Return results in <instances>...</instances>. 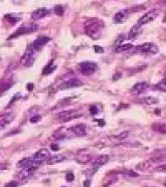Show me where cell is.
Listing matches in <instances>:
<instances>
[{
  "label": "cell",
  "mask_w": 166,
  "mask_h": 187,
  "mask_svg": "<svg viewBox=\"0 0 166 187\" xmlns=\"http://www.w3.org/2000/svg\"><path fill=\"white\" fill-rule=\"evenodd\" d=\"M104 29V23L102 20L97 18L89 19L85 23V31L92 39L97 40L102 36V32Z\"/></svg>",
  "instance_id": "1"
},
{
  "label": "cell",
  "mask_w": 166,
  "mask_h": 187,
  "mask_svg": "<svg viewBox=\"0 0 166 187\" xmlns=\"http://www.w3.org/2000/svg\"><path fill=\"white\" fill-rule=\"evenodd\" d=\"M38 28V26L36 24L34 23H26L24 24V25L20 26L19 28L16 30L13 34H11L9 37H8V39H12V38H15V37H18L20 36V35H23V34H28V33H31V32H34L36 31Z\"/></svg>",
  "instance_id": "2"
},
{
  "label": "cell",
  "mask_w": 166,
  "mask_h": 187,
  "mask_svg": "<svg viewBox=\"0 0 166 187\" xmlns=\"http://www.w3.org/2000/svg\"><path fill=\"white\" fill-rule=\"evenodd\" d=\"M79 116H81V114H79L76 110H66V111L60 112L57 115V121L60 123H66L70 121L76 119Z\"/></svg>",
  "instance_id": "3"
},
{
  "label": "cell",
  "mask_w": 166,
  "mask_h": 187,
  "mask_svg": "<svg viewBox=\"0 0 166 187\" xmlns=\"http://www.w3.org/2000/svg\"><path fill=\"white\" fill-rule=\"evenodd\" d=\"M159 14V10L156 9V8H154V9H151L150 11H148L147 13H145L143 16H141L139 18V20H138V25L139 26H142V25H145V24H147L149 22H151V21H153L155 18L158 16Z\"/></svg>",
  "instance_id": "4"
},
{
  "label": "cell",
  "mask_w": 166,
  "mask_h": 187,
  "mask_svg": "<svg viewBox=\"0 0 166 187\" xmlns=\"http://www.w3.org/2000/svg\"><path fill=\"white\" fill-rule=\"evenodd\" d=\"M98 70V65L93 62H83L80 64V71L85 76H91Z\"/></svg>",
  "instance_id": "5"
},
{
  "label": "cell",
  "mask_w": 166,
  "mask_h": 187,
  "mask_svg": "<svg viewBox=\"0 0 166 187\" xmlns=\"http://www.w3.org/2000/svg\"><path fill=\"white\" fill-rule=\"evenodd\" d=\"M34 53L35 50L33 49V47L30 45L28 47L26 48L25 53L22 56L21 59H20V62L23 65H25V67H30V65H32L33 64V60H34Z\"/></svg>",
  "instance_id": "6"
},
{
  "label": "cell",
  "mask_w": 166,
  "mask_h": 187,
  "mask_svg": "<svg viewBox=\"0 0 166 187\" xmlns=\"http://www.w3.org/2000/svg\"><path fill=\"white\" fill-rule=\"evenodd\" d=\"M137 50L145 54H156L158 53V47L152 42H145L137 46Z\"/></svg>",
  "instance_id": "7"
},
{
  "label": "cell",
  "mask_w": 166,
  "mask_h": 187,
  "mask_svg": "<svg viewBox=\"0 0 166 187\" xmlns=\"http://www.w3.org/2000/svg\"><path fill=\"white\" fill-rule=\"evenodd\" d=\"M82 85H83V82L80 81L79 79L71 78L70 79H68V81L63 82V84H60L59 89L60 90H68V89H73V88L81 87Z\"/></svg>",
  "instance_id": "8"
},
{
  "label": "cell",
  "mask_w": 166,
  "mask_h": 187,
  "mask_svg": "<svg viewBox=\"0 0 166 187\" xmlns=\"http://www.w3.org/2000/svg\"><path fill=\"white\" fill-rule=\"evenodd\" d=\"M131 13H132L131 8H129V9H123V10H120V11H118L114 15V21H115V23H123L124 21H126L127 19L129 18V16H130V14H131Z\"/></svg>",
  "instance_id": "9"
},
{
  "label": "cell",
  "mask_w": 166,
  "mask_h": 187,
  "mask_svg": "<svg viewBox=\"0 0 166 187\" xmlns=\"http://www.w3.org/2000/svg\"><path fill=\"white\" fill-rule=\"evenodd\" d=\"M49 39H51V38H49L48 36H46V35H41V36H38L36 39L33 41V42L31 43V46L35 51H38L48 42Z\"/></svg>",
  "instance_id": "10"
},
{
  "label": "cell",
  "mask_w": 166,
  "mask_h": 187,
  "mask_svg": "<svg viewBox=\"0 0 166 187\" xmlns=\"http://www.w3.org/2000/svg\"><path fill=\"white\" fill-rule=\"evenodd\" d=\"M108 161H109V156L108 155H101V156H99L98 158H96V160L94 161L92 164V168H91L92 173H95L100 167L105 165Z\"/></svg>",
  "instance_id": "11"
},
{
  "label": "cell",
  "mask_w": 166,
  "mask_h": 187,
  "mask_svg": "<svg viewBox=\"0 0 166 187\" xmlns=\"http://www.w3.org/2000/svg\"><path fill=\"white\" fill-rule=\"evenodd\" d=\"M42 163V162H38V161H35L33 160V159H30V158H25V159H22L21 161L18 162V166L19 167H28V168H34L36 169L38 166H40V164Z\"/></svg>",
  "instance_id": "12"
},
{
  "label": "cell",
  "mask_w": 166,
  "mask_h": 187,
  "mask_svg": "<svg viewBox=\"0 0 166 187\" xmlns=\"http://www.w3.org/2000/svg\"><path fill=\"white\" fill-rule=\"evenodd\" d=\"M147 88H148V85L146 84L145 82H137V84L134 85L131 89V93L133 94V95H137V96L141 95V94H143L146 90H147Z\"/></svg>",
  "instance_id": "13"
},
{
  "label": "cell",
  "mask_w": 166,
  "mask_h": 187,
  "mask_svg": "<svg viewBox=\"0 0 166 187\" xmlns=\"http://www.w3.org/2000/svg\"><path fill=\"white\" fill-rule=\"evenodd\" d=\"M49 13V10L46 9V8H38L35 11L32 12L31 14V19L32 20H39V19L45 17L46 15H48Z\"/></svg>",
  "instance_id": "14"
},
{
  "label": "cell",
  "mask_w": 166,
  "mask_h": 187,
  "mask_svg": "<svg viewBox=\"0 0 166 187\" xmlns=\"http://www.w3.org/2000/svg\"><path fill=\"white\" fill-rule=\"evenodd\" d=\"M48 158H49L48 150L40 149L34 154V156H33L32 159L33 160H35V161H38V162H43L44 160H46V159H48Z\"/></svg>",
  "instance_id": "15"
},
{
  "label": "cell",
  "mask_w": 166,
  "mask_h": 187,
  "mask_svg": "<svg viewBox=\"0 0 166 187\" xmlns=\"http://www.w3.org/2000/svg\"><path fill=\"white\" fill-rule=\"evenodd\" d=\"M71 130L74 132V134H76L77 136H86L87 135V126L85 124H77L74 125V127L71 128Z\"/></svg>",
  "instance_id": "16"
},
{
  "label": "cell",
  "mask_w": 166,
  "mask_h": 187,
  "mask_svg": "<svg viewBox=\"0 0 166 187\" xmlns=\"http://www.w3.org/2000/svg\"><path fill=\"white\" fill-rule=\"evenodd\" d=\"M13 120V116L9 113L0 115V128H4L7 124H9Z\"/></svg>",
  "instance_id": "17"
},
{
  "label": "cell",
  "mask_w": 166,
  "mask_h": 187,
  "mask_svg": "<svg viewBox=\"0 0 166 187\" xmlns=\"http://www.w3.org/2000/svg\"><path fill=\"white\" fill-rule=\"evenodd\" d=\"M34 168H28V167H23L22 170L19 172V178L21 179H25V178H28L30 176H32V174L34 173Z\"/></svg>",
  "instance_id": "18"
},
{
  "label": "cell",
  "mask_w": 166,
  "mask_h": 187,
  "mask_svg": "<svg viewBox=\"0 0 166 187\" xmlns=\"http://www.w3.org/2000/svg\"><path fill=\"white\" fill-rule=\"evenodd\" d=\"M66 157L63 155H54V156H51V157H49L48 159V164L49 165H54V164H57V163H60V162L65 161Z\"/></svg>",
  "instance_id": "19"
},
{
  "label": "cell",
  "mask_w": 166,
  "mask_h": 187,
  "mask_svg": "<svg viewBox=\"0 0 166 187\" xmlns=\"http://www.w3.org/2000/svg\"><path fill=\"white\" fill-rule=\"evenodd\" d=\"M21 18L20 14H17V13H10V14L5 15V20H7V22H10L12 24H14L16 22H18Z\"/></svg>",
  "instance_id": "20"
},
{
  "label": "cell",
  "mask_w": 166,
  "mask_h": 187,
  "mask_svg": "<svg viewBox=\"0 0 166 187\" xmlns=\"http://www.w3.org/2000/svg\"><path fill=\"white\" fill-rule=\"evenodd\" d=\"M141 32V26H139L138 24H136L135 26H133L131 30L129 31V33H128V39H133V38H135L137 36L138 34H139Z\"/></svg>",
  "instance_id": "21"
},
{
  "label": "cell",
  "mask_w": 166,
  "mask_h": 187,
  "mask_svg": "<svg viewBox=\"0 0 166 187\" xmlns=\"http://www.w3.org/2000/svg\"><path fill=\"white\" fill-rule=\"evenodd\" d=\"M57 68L55 65H54V62L51 60V62H48V65H46V67L43 68V71H42V75L43 76H48L51 75V73H54V70Z\"/></svg>",
  "instance_id": "22"
},
{
  "label": "cell",
  "mask_w": 166,
  "mask_h": 187,
  "mask_svg": "<svg viewBox=\"0 0 166 187\" xmlns=\"http://www.w3.org/2000/svg\"><path fill=\"white\" fill-rule=\"evenodd\" d=\"M158 99L153 97H145L140 100V103L146 104V105H156V104H158Z\"/></svg>",
  "instance_id": "23"
},
{
  "label": "cell",
  "mask_w": 166,
  "mask_h": 187,
  "mask_svg": "<svg viewBox=\"0 0 166 187\" xmlns=\"http://www.w3.org/2000/svg\"><path fill=\"white\" fill-rule=\"evenodd\" d=\"M133 47V45L131 43H127V45H124V43H121V45H118L117 47H116V51H127L130 50Z\"/></svg>",
  "instance_id": "24"
},
{
  "label": "cell",
  "mask_w": 166,
  "mask_h": 187,
  "mask_svg": "<svg viewBox=\"0 0 166 187\" xmlns=\"http://www.w3.org/2000/svg\"><path fill=\"white\" fill-rule=\"evenodd\" d=\"M156 88L160 91H166V78L162 79L161 81L156 85Z\"/></svg>",
  "instance_id": "25"
},
{
  "label": "cell",
  "mask_w": 166,
  "mask_h": 187,
  "mask_svg": "<svg viewBox=\"0 0 166 187\" xmlns=\"http://www.w3.org/2000/svg\"><path fill=\"white\" fill-rule=\"evenodd\" d=\"M156 126L157 127L153 126V129L155 131L160 132V133H163V134H166V125H156Z\"/></svg>",
  "instance_id": "26"
},
{
  "label": "cell",
  "mask_w": 166,
  "mask_h": 187,
  "mask_svg": "<svg viewBox=\"0 0 166 187\" xmlns=\"http://www.w3.org/2000/svg\"><path fill=\"white\" fill-rule=\"evenodd\" d=\"M54 12H55V14L62 16L63 14V7L62 6V5H57L54 8Z\"/></svg>",
  "instance_id": "27"
},
{
  "label": "cell",
  "mask_w": 166,
  "mask_h": 187,
  "mask_svg": "<svg viewBox=\"0 0 166 187\" xmlns=\"http://www.w3.org/2000/svg\"><path fill=\"white\" fill-rule=\"evenodd\" d=\"M66 181H68V182H71V181H73L74 179V175L73 174V173H68V174H66Z\"/></svg>",
  "instance_id": "28"
},
{
  "label": "cell",
  "mask_w": 166,
  "mask_h": 187,
  "mask_svg": "<svg viewBox=\"0 0 166 187\" xmlns=\"http://www.w3.org/2000/svg\"><path fill=\"white\" fill-rule=\"evenodd\" d=\"M156 170L159 172H166V164H163V165H160V166H157L156 167Z\"/></svg>",
  "instance_id": "29"
},
{
  "label": "cell",
  "mask_w": 166,
  "mask_h": 187,
  "mask_svg": "<svg viewBox=\"0 0 166 187\" xmlns=\"http://www.w3.org/2000/svg\"><path fill=\"white\" fill-rule=\"evenodd\" d=\"M18 186V183L16 182V181H10V182H8L5 187H17Z\"/></svg>",
  "instance_id": "30"
},
{
  "label": "cell",
  "mask_w": 166,
  "mask_h": 187,
  "mask_svg": "<svg viewBox=\"0 0 166 187\" xmlns=\"http://www.w3.org/2000/svg\"><path fill=\"white\" fill-rule=\"evenodd\" d=\"M94 49H95V51L97 53H104V48H102L101 46L95 45V46H94Z\"/></svg>",
  "instance_id": "31"
},
{
  "label": "cell",
  "mask_w": 166,
  "mask_h": 187,
  "mask_svg": "<svg viewBox=\"0 0 166 187\" xmlns=\"http://www.w3.org/2000/svg\"><path fill=\"white\" fill-rule=\"evenodd\" d=\"M90 112H91V114H92V115H96L99 111H98V108H97L96 106H91Z\"/></svg>",
  "instance_id": "32"
},
{
  "label": "cell",
  "mask_w": 166,
  "mask_h": 187,
  "mask_svg": "<svg viewBox=\"0 0 166 187\" xmlns=\"http://www.w3.org/2000/svg\"><path fill=\"white\" fill-rule=\"evenodd\" d=\"M127 173V175H129V176H131V177H138L139 176V174L136 172H134V171H131V170H129V171H126Z\"/></svg>",
  "instance_id": "33"
},
{
  "label": "cell",
  "mask_w": 166,
  "mask_h": 187,
  "mask_svg": "<svg viewBox=\"0 0 166 187\" xmlns=\"http://www.w3.org/2000/svg\"><path fill=\"white\" fill-rule=\"evenodd\" d=\"M20 97H21V95H20V94H19V93H17V95H15L14 97H13L12 99H11V101H10V104H13V103H14L15 101H17L18 99L20 98Z\"/></svg>",
  "instance_id": "34"
},
{
  "label": "cell",
  "mask_w": 166,
  "mask_h": 187,
  "mask_svg": "<svg viewBox=\"0 0 166 187\" xmlns=\"http://www.w3.org/2000/svg\"><path fill=\"white\" fill-rule=\"evenodd\" d=\"M39 120H40V116H33L31 119H30V122L31 123H37Z\"/></svg>",
  "instance_id": "35"
},
{
  "label": "cell",
  "mask_w": 166,
  "mask_h": 187,
  "mask_svg": "<svg viewBox=\"0 0 166 187\" xmlns=\"http://www.w3.org/2000/svg\"><path fill=\"white\" fill-rule=\"evenodd\" d=\"M127 136H128V132H123V133H121V135H118V138L123 139V138H126Z\"/></svg>",
  "instance_id": "36"
},
{
  "label": "cell",
  "mask_w": 166,
  "mask_h": 187,
  "mask_svg": "<svg viewBox=\"0 0 166 187\" xmlns=\"http://www.w3.org/2000/svg\"><path fill=\"white\" fill-rule=\"evenodd\" d=\"M51 148L52 151H57V150H59V146H57V144H51Z\"/></svg>",
  "instance_id": "37"
},
{
  "label": "cell",
  "mask_w": 166,
  "mask_h": 187,
  "mask_svg": "<svg viewBox=\"0 0 166 187\" xmlns=\"http://www.w3.org/2000/svg\"><path fill=\"white\" fill-rule=\"evenodd\" d=\"M91 186V182L90 180H86L84 182V187H90Z\"/></svg>",
  "instance_id": "38"
},
{
  "label": "cell",
  "mask_w": 166,
  "mask_h": 187,
  "mask_svg": "<svg viewBox=\"0 0 166 187\" xmlns=\"http://www.w3.org/2000/svg\"><path fill=\"white\" fill-rule=\"evenodd\" d=\"M27 90H28V91H32L33 90V85L32 84H28V85H27Z\"/></svg>",
  "instance_id": "39"
},
{
  "label": "cell",
  "mask_w": 166,
  "mask_h": 187,
  "mask_svg": "<svg viewBox=\"0 0 166 187\" xmlns=\"http://www.w3.org/2000/svg\"><path fill=\"white\" fill-rule=\"evenodd\" d=\"M160 2H161L162 4H166V0H159Z\"/></svg>",
  "instance_id": "40"
},
{
  "label": "cell",
  "mask_w": 166,
  "mask_h": 187,
  "mask_svg": "<svg viewBox=\"0 0 166 187\" xmlns=\"http://www.w3.org/2000/svg\"><path fill=\"white\" fill-rule=\"evenodd\" d=\"M164 185H165V187H166V182H165V183H164Z\"/></svg>",
  "instance_id": "41"
},
{
  "label": "cell",
  "mask_w": 166,
  "mask_h": 187,
  "mask_svg": "<svg viewBox=\"0 0 166 187\" xmlns=\"http://www.w3.org/2000/svg\"><path fill=\"white\" fill-rule=\"evenodd\" d=\"M165 42H166V39H165Z\"/></svg>",
  "instance_id": "42"
},
{
  "label": "cell",
  "mask_w": 166,
  "mask_h": 187,
  "mask_svg": "<svg viewBox=\"0 0 166 187\" xmlns=\"http://www.w3.org/2000/svg\"><path fill=\"white\" fill-rule=\"evenodd\" d=\"M63 187H66V186H63Z\"/></svg>",
  "instance_id": "43"
}]
</instances>
